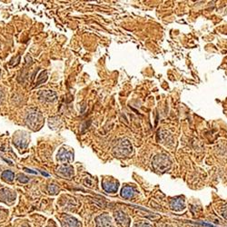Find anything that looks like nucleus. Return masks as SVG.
<instances>
[{
    "instance_id": "nucleus-1",
    "label": "nucleus",
    "mask_w": 227,
    "mask_h": 227,
    "mask_svg": "<svg viewBox=\"0 0 227 227\" xmlns=\"http://www.w3.org/2000/svg\"><path fill=\"white\" fill-rule=\"evenodd\" d=\"M27 121H28V124L30 125L32 128L37 129V127H39L41 125L42 121H43V117L40 113L34 112V113L29 114Z\"/></svg>"
},
{
    "instance_id": "nucleus-2",
    "label": "nucleus",
    "mask_w": 227,
    "mask_h": 227,
    "mask_svg": "<svg viewBox=\"0 0 227 227\" xmlns=\"http://www.w3.org/2000/svg\"><path fill=\"white\" fill-rule=\"evenodd\" d=\"M57 159H59V161L64 162V163L71 162L74 159V154L72 152L67 151L65 148H61L60 151L57 154Z\"/></svg>"
},
{
    "instance_id": "nucleus-3",
    "label": "nucleus",
    "mask_w": 227,
    "mask_h": 227,
    "mask_svg": "<svg viewBox=\"0 0 227 227\" xmlns=\"http://www.w3.org/2000/svg\"><path fill=\"white\" fill-rule=\"evenodd\" d=\"M43 100L45 101H48V102H51V101H54L56 100V97H57V95L56 93L52 92V91H44L42 94H41V96H40Z\"/></svg>"
},
{
    "instance_id": "nucleus-4",
    "label": "nucleus",
    "mask_w": 227,
    "mask_h": 227,
    "mask_svg": "<svg viewBox=\"0 0 227 227\" xmlns=\"http://www.w3.org/2000/svg\"><path fill=\"white\" fill-rule=\"evenodd\" d=\"M103 187L104 189L106 191V192H115L117 190V184H112V183H106V182H104L103 183Z\"/></svg>"
},
{
    "instance_id": "nucleus-5",
    "label": "nucleus",
    "mask_w": 227,
    "mask_h": 227,
    "mask_svg": "<svg viewBox=\"0 0 227 227\" xmlns=\"http://www.w3.org/2000/svg\"><path fill=\"white\" fill-rule=\"evenodd\" d=\"M59 172L66 177H70L72 174H73V168L70 167V166H63L59 169Z\"/></svg>"
},
{
    "instance_id": "nucleus-6",
    "label": "nucleus",
    "mask_w": 227,
    "mask_h": 227,
    "mask_svg": "<svg viewBox=\"0 0 227 227\" xmlns=\"http://www.w3.org/2000/svg\"><path fill=\"white\" fill-rule=\"evenodd\" d=\"M133 194H134V191L129 186H126V187H124L122 190V196L124 197V198H131L133 196Z\"/></svg>"
},
{
    "instance_id": "nucleus-7",
    "label": "nucleus",
    "mask_w": 227,
    "mask_h": 227,
    "mask_svg": "<svg viewBox=\"0 0 227 227\" xmlns=\"http://www.w3.org/2000/svg\"><path fill=\"white\" fill-rule=\"evenodd\" d=\"M2 178L5 180V181H8V182H11L14 179V173L11 172V171H4L2 173Z\"/></svg>"
},
{
    "instance_id": "nucleus-8",
    "label": "nucleus",
    "mask_w": 227,
    "mask_h": 227,
    "mask_svg": "<svg viewBox=\"0 0 227 227\" xmlns=\"http://www.w3.org/2000/svg\"><path fill=\"white\" fill-rule=\"evenodd\" d=\"M18 180H19V182H21L22 184H26V183H28V182L29 181L28 178L26 175H24V174H19Z\"/></svg>"
},
{
    "instance_id": "nucleus-9",
    "label": "nucleus",
    "mask_w": 227,
    "mask_h": 227,
    "mask_svg": "<svg viewBox=\"0 0 227 227\" xmlns=\"http://www.w3.org/2000/svg\"><path fill=\"white\" fill-rule=\"evenodd\" d=\"M49 191H50L52 194H57V192H58V187H57V185H55V184H52V185L49 187Z\"/></svg>"
},
{
    "instance_id": "nucleus-10",
    "label": "nucleus",
    "mask_w": 227,
    "mask_h": 227,
    "mask_svg": "<svg viewBox=\"0 0 227 227\" xmlns=\"http://www.w3.org/2000/svg\"><path fill=\"white\" fill-rule=\"evenodd\" d=\"M173 206H174V208L175 207V208H177V207H182L183 206V203H181V204H177V202H176V200L174 201V204H173Z\"/></svg>"
},
{
    "instance_id": "nucleus-11",
    "label": "nucleus",
    "mask_w": 227,
    "mask_h": 227,
    "mask_svg": "<svg viewBox=\"0 0 227 227\" xmlns=\"http://www.w3.org/2000/svg\"><path fill=\"white\" fill-rule=\"evenodd\" d=\"M24 169L27 171L28 173H31V174H37V172H34L33 170H31V169H28V168H24Z\"/></svg>"
},
{
    "instance_id": "nucleus-12",
    "label": "nucleus",
    "mask_w": 227,
    "mask_h": 227,
    "mask_svg": "<svg viewBox=\"0 0 227 227\" xmlns=\"http://www.w3.org/2000/svg\"><path fill=\"white\" fill-rule=\"evenodd\" d=\"M2 99H3V93H2V91H1V89H0V103H1V101H2Z\"/></svg>"
},
{
    "instance_id": "nucleus-13",
    "label": "nucleus",
    "mask_w": 227,
    "mask_h": 227,
    "mask_svg": "<svg viewBox=\"0 0 227 227\" xmlns=\"http://www.w3.org/2000/svg\"><path fill=\"white\" fill-rule=\"evenodd\" d=\"M0 72H1V71H0Z\"/></svg>"
}]
</instances>
